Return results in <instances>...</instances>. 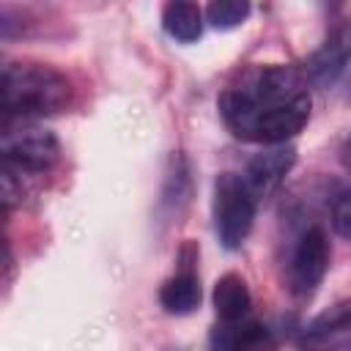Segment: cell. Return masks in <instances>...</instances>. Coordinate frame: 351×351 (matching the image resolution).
<instances>
[{
    "mask_svg": "<svg viewBox=\"0 0 351 351\" xmlns=\"http://www.w3.org/2000/svg\"><path fill=\"white\" fill-rule=\"evenodd\" d=\"M219 112L225 126L250 143L263 145H285V140L296 137L310 118V93L274 107L252 104L239 88H228L219 96Z\"/></svg>",
    "mask_w": 351,
    "mask_h": 351,
    "instance_id": "6da1fadb",
    "label": "cell"
},
{
    "mask_svg": "<svg viewBox=\"0 0 351 351\" xmlns=\"http://www.w3.org/2000/svg\"><path fill=\"white\" fill-rule=\"evenodd\" d=\"M0 93L5 118H44L71 101V82L52 66L8 63L3 69Z\"/></svg>",
    "mask_w": 351,
    "mask_h": 351,
    "instance_id": "7a4b0ae2",
    "label": "cell"
},
{
    "mask_svg": "<svg viewBox=\"0 0 351 351\" xmlns=\"http://www.w3.org/2000/svg\"><path fill=\"white\" fill-rule=\"evenodd\" d=\"M255 195L236 173H222L214 181V228L228 250H239L252 230Z\"/></svg>",
    "mask_w": 351,
    "mask_h": 351,
    "instance_id": "3957f363",
    "label": "cell"
},
{
    "mask_svg": "<svg viewBox=\"0 0 351 351\" xmlns=\"http://www.w3.org/2000/svg\"><path fill=\"white\" fill-rule=\"evenodd\" d=\"M60 156V143L49 129L41 126H19L3 132V159L5 167H16L25 173H44Z\"/></svg>",
    "mask_w": 351,
    "mask_h": 351,
    "instance_id": "277c9868",
    "label": "cell"
},
{
    "mask_svg": "<svg viewBox=\"0 0 351 351\" xmlns=\"http://www.w3.org/2000/svg\"><path fill=\"white\" fill-rule=\"evenodd\" d=\"M329 255L332 252H329V239L324 228L318 225L307 228L291 255V269H288V282L296 296H310L321 285L329 269Z\"/></svg>",
    "mask_w": 351,
    "mask_h": 351,
    "instance_id": "5b68a950",
    "label": "cell"
},
{
    "mask_svg": "<svg viewBox=\"0 0 351 351\" xmlns=\"http://www.w3.org/2000/svg\"><path fill=\"white\" fill-rule=\"evenodd\" d=\"M348 63H351V25L340 22L329 30L326 41L310 55L307 77H310V82H315L321 88H329L348 69Z\"/></svg>",
    "mask_w": 351,
    "mask_h": 351,
    "instance_id": "8992f818",
    "label": "cell"
},
{
    "mask_svg": "<svg viewBox=\"0 0 351 351\" xmlns=\"http://www.w3.org/2000/svg\"><path fill=\"white\" fill-rule=\"evenodd\" d=\"M296 165V148L293 145H271L261 154H255L244 170V184L250 186V192L258 197H269L282 178L291 173V167Z\"/></svg>",
    "mask_w": 351,
    "mask_h": 351,
    "instance_id": "52a82bcc",
    "label": "cell"
},
{
    "mask_svg": "<svg viewBox=\"0 0 351 351\" xmlns=\"http://www.w3.org/2000/svg\"><path fill=\"white\" fill-rule=\"evenodd\" d=\"M351 332V299L335 302L324 313H318L299 335V346L307 351H332Z\"/></svg>",
    "mask_w": 351,
    "mask_h": 351,
    "instance_id": "ba28073f",
    "label": "cell"
},
{
    "mask_svg": "<svg viewBox=\"0 0 351 351\" xmlns=\"http://www.w3.org/2000/svg\"><path fill=\"white\" fill-rule=\"evenodd\" d=\"M211 351H274L271 332L250 318L241 321H219L208 335Z\"/></svg>",
    "mask_w": 351,
    "mask_h": 351,
    "instance_id": "9c48e42d",
    "label": "cell"
},
{
    "mask_svg": "<svg viewBox=\"0 0 351 351\" xmlns=\"http://www.w3.org/2000/svg\"><path fill=\"white\" fill-rule=\"evenodd\" d=\"M200 299H203V291H200V280L197 274L184 266L178 274L167 277L159 288V304L165 307V313L170 315H189L200 307Z\"/></svg>",
    "mask_w": 351,
    "mask_h": 351,
    "instance_id": "30bf717a",
    "label": "cell"
},
{
    "mask_svg": "<svg viewBox=\"0 0 351 351\" xmlns=\"http://www.w3.org/2000/svg\"><path fill=\"white\" fill-rule=\"evenodd\" d=\"M250 307H252V296L244 277L236 271L222 274L214 285V310L219 321H241L250 315Z\"/></svg>",
    "mask_w": 351,
    "mask_h": 351,
    "instance_id": "8fae6325",
    "label": "cell"
},
{
    "mask_svg": "<svg viewBox=\"0 0 351 351\" xmlns=\"http://www.w3.org/2000/svg\"><path fill=\"white\" fill-rule=\"evenodd\" d=\"M162 25L170 38L181 41V44H192L203 33V11L195 3L173 0L162 8Z\"/></svg>",
    "mask_w": 351,
    "mask_h": 351,
    "instance_id": "7c38bea8",
    "label": "cell"
},
{
    "mask_svg": "<svg viewBox=\"0 0 351 351\" xmlns=\"http://www.w3.org/2000/svg\"><path fill=\"white\" fill-rule=\"evenodd\" d=\"M247 16H250V3H244V0H214V3L206 8V19H208L211 27H217V30L239 27Z\"/></svg>",
    "mask_w": 351,
    "mask_h": 351,
    "instance_id": "4fadbf2b",
    "label": "cell"
},
{
    "mask_svg": "<svg viewBox=\"0 0 351 351\" xmlns=\"http://www.w3.org/2000/svg\"><path fill=\"white\" fill-rule=\"evenodd\" d=\"M332 228L337 236L351 241V186H343L332 200Z\"/></svg>",
    "mask_w": 351,
    "mask_h": 351,
    "instance_id": "5bb4252c",
    "label": "cell"
},
{
    "mask_svg": "<svg viewBox=\"0 0 351 351\" xmlns=\"http://www.w3.org/2000/svg\"><path fill=\"white\" fill-rule=\"evenodd\" d=\"M19 197H22V186L14 184V173L5 167V170H3V208H5V214L16 206Z\"/></svg>",
    "mask_w": 351,
    "mask_h": 351,
    "instance_id": "9a60e30c",
    "label": "cell"
},
{
    "mask_svg": "<svg viewBox=\"0 0 351 351\" xmlns=\"http://www.w3.org/2000/svg\"><path fill=\"white\" fill-rule=\"evenodd\" d=\"M340 159H343L346 170H351V137H346V143H343V148H340Z\"/></svg>",
    "mask_w": 351,
    "mask_h": 351,
    "instance_id": "2e32d148",
    "label": "cell"
}]
</instances>
